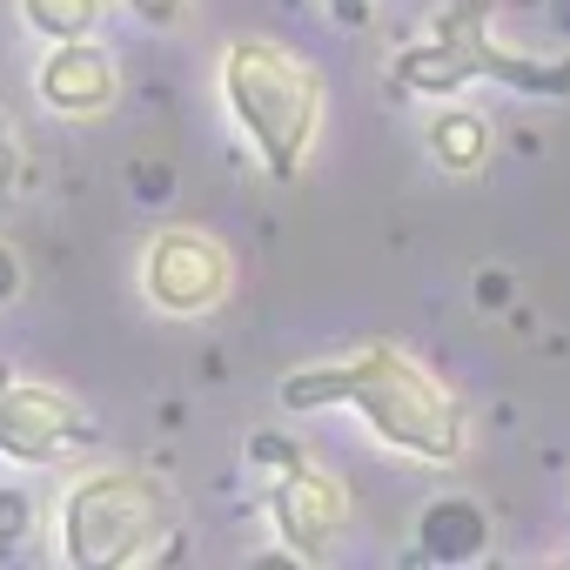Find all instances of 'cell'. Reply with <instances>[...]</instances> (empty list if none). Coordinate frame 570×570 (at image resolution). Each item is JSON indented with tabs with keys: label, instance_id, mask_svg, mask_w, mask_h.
<instances>
[{
	"label": "cell",
	"instance_id": "cell-2",
	"mask_svg": "<svg viewBox=\"0 0 570 570\" xmlns=\"http://www.w3.org/2000/svg\"><path fill=\"white\" fill-rule=\"evenodd\" d=\"M215 95H222L235 135L255 148V161L275 181L303 175V161L323 135V115H330V88L303 55H289L282 41H262V35H242L215 61Z\"/></svg>",
	"mask_w": 570,
	"mask_h": 570
},
{
	"label": "cell",
	"instance_id": "cell-5",
	"mask_svg": "<svg viewBox=\"0 0 570 570\" xmlns=\"http://www.w3.org/2000/svg\"><path fill=\"white\" fill-rule=\"evenodd\" d=\"M235 289V255L202 235V228H161L148 248H141V296L161 309V316H215Z\"/></svg>",
	"mask_w": 570,
	"mask_h": 570
},
{
	"label": "cell",
	"instance_id": "cell-3",
	"mask_svg": "<svg viewBox=\"0 0 570 570\" xmlns=\"http://www.w3.org/2000/svg\"><path fill=\"white\" fill-rule=\"evenodd\" d=\"M476 81H497L510 95H570V55H523L490 41V0H450L423 41H410L390 61V88L410 101H450Z\"/></svg>",
	"mask_w": 570,
	"mask_h": 570
},
{
	"label": "cell",
	"instance_id": "cell-16",
	"mask_svg": "<svg viewBox=\"0 0 570 570\" xmlns=\"http://www.w3.org/2000/svg\"><path fill=\"white\" fill-rule=\"evenodd\" d=\"M21 282H28V268H21V255H14V242H0V309H8V303L21 296Z\"/></svg>",
	"mask_w": 570,
	"mask_h": 570
},
{
	"label": "cell",
	"instance_id": "cell-15",
	"mask_svg": "<svg viewBox=\"0 0 570 570\" xmlns=\"http://www.w3.org/2000/svg\"><path fill=\"white\" fill-rule=\"evenodd\" d=\"M14 181H21V141H14L8 115H0V195H14Z\"/></svg>",
	"mask_w": 570,
	"mask_h": 570
},
{
	"label": "cell",
	"instance_id": "cell-11",
	"mask_svg": "<svg viewBox=\"0 0 570 570\" xmlns=\"http://www.w3.org/2000/svg\"><path fill=\"white\" fill-rule=\"evenodd\" d=\"M21 21L41 41H88L108 21V0H21Z\"/></svg>",
	"mask_w": 570,
	"mask_h": 570
},
{
	"label": "cell",
	"instance_id": "cell-7",
	"mask_svg": "<svg viewBox=\"0 0 570 570\" xmlns=\"http://www.w3.org/2000/svg\"><path fill=\"white\" fill-rule=\"evenodd\" d=\"M95 443V423L75 396L48 383H14L0 370V456L8 463H61Z\"/></svg>",
	"mask_w": 570,
	"mask_h": 570
},
{
	"label": "cell",
	"instance_id": "cell-4",
	"mask_svg": "<svg viewBox=\"0 0 570 570\" xmlns=\"http://www.w3.org/2000/svg\"><path fill=\"white\" fill-rule=\"evenodd\" d=\"M61 563L75 570H135L175 557V497L141 470H88L61 490L55 510Z\"/></svg>",
	"mask_w": 570,
	"mask_h": 570
},
{
	"label": "cell",
	"instance_id": "cell-8",
	"mask_svg": "<svg viewBox=\"0 0 570 570\" xmlns=\"http://www.w3.org/2000/svg\"><path fill=\"white\" fill-rule=\"evenodd\" d=\"M35 95H41V108H55L68 121H95L121 101V68L95 35L88 41H48V55L35 68Z\"/></svg>",
	"mask_w": 570,
	"mask_h": 570
},
{
	"label": "cell",
	"instance_id": "cell-18",
	"mask_svg": "<svg viewBox=\"0 0 570 570\" xmlns=\"http://www.w3.org/2000/svg\"><path fill=\"white\" fill-rule=\"evenodd\" d=\"M330 14H336L343 28H363V21H370V0H330Z\"/></svg>",
	"mask_w": 570,
	"mask_h": 570
},
{
	"label": "cell",
	"instance_id": "cell-12",
	"mask_svg": "<svg viewBox=\"0 0 570 570\" xmlns=\"http://www.w3.org/2000/svg\"><path fill=\"white\" fill-rule=\"evenodd\" d=\"M21 537H35V497L21 483H0V550H14Z\"/></svg>",
	"mask_w": 570,
	"mask_h": 570
},
{
	"label": "cell",
	"instance_id": "cell-10",
	"mask_svg": "<svg viewBox=\"0 0 570 570\" xmlns=\"http://www.w3.org/2000/svg\"><path fill=\"white\" fill-rule=\"evenodd\" d=\"M423 141H430V161L450 168V175H476L490 161V121L470 115V108H436Z\"/></svg>",
	"mask_w": 570,
	"mask_h": 570
},
{
	"label": "cell",
	"instance_id": "cell-9",
	"mask_svg": "<svg viewBox=\"0 0 570 570\" xmlns=\"http://www.w3.org/2000/svg\"><path fill=\"white\" fill-rule=\"evenodd\" d=\"M416 557L443 563V570H463V563L490 557V510L476 497H430L416 510Z\"/></svg>",
	"mask_w": 570,
	"mask_h": 570
},
{
	"label": "cell",
	"instance_id": "cell-14",
	"mask_svg": "<svg viewBox=\"0 0 570 570\" xmlns=\"http://www.w3.org/2000/svg\"><path fill=\"white\" fill-rule=\"evenodd\" d=\"M121 8L141 21V28H175L188 14V0H121Z\"/></svg>",
	"mask_w": 570,
	"mask_h": 570
},
{
	"label": "cell",
	"instance_id": "cell-1",
	"mask_svg": "<svg viewBox=\"0 0 570 570\" xmlns=\"http://www.w3.org/2000/svg\"><path fill=\"white\" fill-rule=\"evenodd\" d=\"M275 403L282 410H350L383 450L410 456V463H463L470 456V410L463 396L423 370L403 343H363L336 363H303L275 383Z\"/></svg>",
	"mask_w": 570,
	"mask_h": 570
},
{
	"label": "cell",
	"instance_id": "cell-6",
	"mask_svg": "<svg viewBox=\"0 0 570 570\" xmlns=\"http://www.w3.org/2000/svg\"><path fill=\"white\" fill-rule=\"evenodd\" d=\"M262 517H268V530L282 537V550H289L296 563H323L336 530L350 523V490H343V476H330V470H316L303 456V463L268 476Z\"/></svg>",
	"mask_w": 570,
	"mask_h": 570
},
{
	"label": "cell",
	"instance_id": "cell-19",
	"mask_svg": "<svg viewBox=\"0 0 570 570\" xmlns=\"http://www.w3.org/2000/svg\"><path fill=\"white\" fill-rule=\"evenodd\" d=\"M503 296H510L503 275H483V282H476V303H503Z\"/></svg>",
	"mask_w": 570,
	"mask_h": 570
},
{
	"label": "cell",
	"instance_id": "cell-17",
	"mask_svg": "<svg viewBox=\"0 0 570 570\" xmlns=\"http://www.w3.org/2000/svg\"><path fill=\"white\" fill-rule=\"evenodd\" d=\"M135 188H141V202H168V188H175L168 161H161V168H155V161H141V168H135Z\"/></svg>",
	"mask_w": 570,
	"mask_h": 570
},
{
	"label": "cell",
	"instance_id": "cell-13",
	"mask_svg": "<svg viewBox=\"0 0 570 570\" xmlns=\"http://www.w3.org/2000/svg\"><path fill=\"white\" fill-rule=\"evenodd\" d=\"M248 463L275 476V470H289V463H303V450H296L289 436H275V430H255V436H248Z\"/></svg>",
	"mask_w": 570,
	"mask_h": 570
}]
</instances>
